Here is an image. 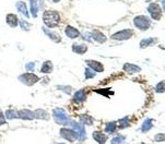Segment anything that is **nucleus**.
Returning <instances> with one entry per match:
<instances>
[{"mask_svg": "<svg viewBox=\"0 0 165 144\" xmlns=\"http://www.w3.org/2000/svg\"><path fill=\"white\" fill-rule=\"evenodd\" d=\"M43 20L48 27H55L58 25L59 21H60V17L56 11H46L43 14Z\"/></svg>", "mask_w": 165, "mask_h": 144, "instance_id": "obj_1", "label": "nucleus"}, {"mask_svg": "<svg viewBox=\"0 0 165 144\" xmlns=\"http://www.w3.org/2000/svg\"><path fill=\"white\" fill-rule=\"evenodd\" d=\"M52 117H54L55 121H56L57 123H59V125H67L72 122L63 108H55L54 110H52Z\"/></svg>", "mask_w": 165, "mask_h": 144, "instance_id": "obj_2", "label": "nucleus"}, {"mask_svg": "<svg viewBox=\"0 0 165 144\" xmlns=\"http://www.w3.org/2000/svg\"><path fill=\"white\" fill-rule=\"evenodd\" d=\"M134 23L136 25V27H138L139 29H142V31L148 29L151 25V22H150V20H149V18L144 17V15L136 17L134 20Z\"/></svg>", "mask_w": 165, "mask_h": 144, "instance_id": "obj_3", "label": "nucleus"}, {"mask_svg": "<svg viewBox=\"0 0 165 144\" xmlns=\"http://www.w3.org/2000/svg\"><path fill=\"white\" fill-rule=\"evenodd\" d=\"M19 80L22 82V83L26 84V85H33L34 83L38 81V77L35 75L34 73H24V74H21L19 77Z\"/></svg>", "mask_w": 165, "mask_h": 144, "instance_id": "obj_4", "label": "nucleus"}, {"mask_svg": "<svg viewBox=\"0 0 165 144\" xmlns=\"http://www.w3.org/2000/svg\"><path fill=\"white\" fill-rule=\"evenodd\" d=\"M60 136L70 142H74L75 140H78V134L72 129L70 130L67 128H63V129H60Z\"/></svg>", "mask_w": 165, "mask_h": 144, "instance_id": "obj_5", "label": "nucleus"}, {"mask_svg": "<svg viewBox=\"0 0 165 144\" xmlns=\"http://www.w3.org/2000/svg\"><path fill=\"white\" fill-rule=\"evenodd\" d=\"M148 11L153 20H159L161 18V8L157 3H154V2L151 3L148 8Z\"/></svg>", "mask_w": 165, "mask_h": 144, "instance_id": "obj_6", "label": "nucleus"}, {"mask_svg": "<svg viewBox=\"0 0 165 144\" xmlns=\"http://www.w3.org/2000/svg\"><path fill=\"white\" fill-rule=\"evenodd\" d=\"M72 123V130L78 134V140L83 141L85 139V129H84L82 123L71 122Z\"/></svg>", "mask_w": 165, "mask_h": 144, "instance_id": "obj_7", "label": "nucleus"}, {"mask_svg": "<svg viewBox=\"0 0 165 144\" xmlns=\"http://www.w3.org/2000/svg\"><path fill=\"white\" fill-rule=\"evenodd\" d=\"M132 31L131 29H124V31H119L117 33L113 34L112 38L113 40H128L132 36Z\"/></svg>", "mask_w": 165, "mask_h": 144, "instance_id": "obj_8", "label": "nucleus"}, {"mask_svg": "<svg viewBox=\"0 0 165 144\" xmlns=\"http://www.w3.org/2000/svg\"><path fill=\"white\" fill-rule=\"evenodd\" d=\"M18 118H21V119L24 120H32L34 119V113L31 110L22 109V110L18 111Z\"/></svg>", "mask_w": 165, "mask_h": 144, "instance_id": "obj_9", "label": "nucleus"}, {"mask_svg": "<svg viewBox=\"0 0 165 144\" xmlns=\"http://www.w3.org/2000/svg\"><path fill=\"white\" fill-rule=\"evenodd\" d=\"M86 63H88L89 67H90L92 70H94L95 72H103V70H104V67H103V65L101 62H98V61H95V60H86Z\"/></svg>", "mask_w": 165, "mask_h": 144, "instance_id": "obj_10", "label": "nucleus"}, {"mask_svg": "<svg viewBox=\"0 0 165 144\" xmlns=\"http://www.w3.org/2000/svg\"><path fill=\"white\" fill-rule=\"evenodd\" d=\"M93 139H94L98 144H105V142H106V140H107V136H106V134L102 133V132L95 131V132H93Z\"/></svg>", "mask_w": 165, "mask_h": 144, "instance_id": "obj_11", "label": "nucleus"}, {"mask_svg": "<svg viewBox=\"0 0 165 144\" xmlns=\"http://www.w3.org/2000/svg\"><path fill=\"white\" fill-rule=\"evenodd\" d=\"M124 70H125V72H127V73H137V72L141 71V68L138 67V66H136V65L126 63V65L124 66Z\"/></svg>", "mask_w": 165, "mask_h": 144, "instance_id": "obj_12", "label": "nucleus"}, {"mask_svg": "<svg viewBox=\"0 0 165 144\" xmlns=\"http://www.w3.org/2000/svg\"><path fill=\"white\" fill-rule=\"evenodd\" d=\"M85 98H86V93H85V91H84V90L78 91V92L74 94V96H73V100H74V102H77V103L84 102V100H85Z\"/></svg>", "mask_w": 165, "mask_h": 144, "instance_id": "obj_13", "label": "nucleus"}, {"mask_svg": "<svg viewBox=\"0 0 165 144\" xmlns=\"http://www.w3.org/2000/svg\"><path fill=\"white\" fill-rule=\"evenodd\" d=\"M66 35L68 36V37H70V38H77L78 36L80 35V33H79V31H78L77 29H74V27H72V26H68L67 29H66Z\"/></svg>", "mask_w": 165, "mask_h": 144, "instance_id": "obj_14", "label": "nucleus"}, {"mask_svg": "<svg viewBox=\"0 0 165 144\" xmlns=\"http://www.w3.org/2000/svg\"><path fill=\"white\" fill-rule=\"evenodd\" d=\"M72 50L79 55H83V54H85L86 50H88V46H85V45H83V44H80V45L74 44L72 47Z\"/></svg>", "mask_w": 165, "mask_h": 144, "instance_id": "obj_15", "label": "nucleus"}, {"mask_svg": "<svg viewBox=\"0 0 165 144\" xmlns=\"http://www.w3.org/2000/svg\"><path fill=\"white\" fill-rule=\"evenodd\" d=\"M34 118H37V119H48V114L46 111L44 110V109H36L35 111H34Z\"/></svg>", "mask_w": 165, "mask_h": 144, "instance_id": "obj_16", "label": "nucleus"}, {"mask_svg": "<svg viewBox=\"0 0 165 144\" xmlns=\"http://www.w3.org/2000/svg\"><path fill=\"white\" fill-rule=\"evenodd\" d=\"M7 23L10 25L11 27H15L19 23V20H18V17L14 14H9L7 17Z\"/></svg>", "mask_w": 165, "mask_h": 144, "instance_id": "obj_17", "label": "nucleus"}, {"mask_svg": "<svg viewBox=\"0 0 165 144\" xmlns=\"http://www.w3.org/2000/svg\"><path fill=\"white\" fill-rule=\"evenodd\" d=\"M80 122H81L82 125H93V118L89 115H81L80 116Z\"/></svg>", "mask_w": 165, "mask_h": 144, "instance_id": "obj_18", "label": "nucleus"}, {"mask_svg": "<svg viewBox=\"0 0 165 144\" xmlns=\"http://www.w3.org/2000/svg\"><path fill=\"white\" fill-rule=\"evenodd\" d=\"M92 36H93V38H94L96 42H98V43H104L105 40H106L105 35L103 33H101L100 31H94V32H93V34H92Z\"/></svg>", "mask_w": 165, "mask_h": 144, "instance_id": "obj_19", "label": "nucleus"}, {"mask_svg": "<svg viewBox=\"0 0 165 144\" xmlns=\"http://www.w3.org/2000/svg\"><path fill=\"white\" fill-rule=\"evenodd\" d=\"M153 120L152 119H146V120H144V122L142 123V125H141V131L142 132H148L149 130H151L152 129V127H153Z\"/></svg>", "mask_w": 165, "mask_h": 144, "instance_id": "obj_20", "label": "nucleus"}, {"mask_svg": "<svg viewBox=\"0 0 165 144\" xmlns=\"http://www.w3.org/2000/svg\"><path fill=\"white\" fill-rule=\"evenodd\" d=\"M52 71V63L50 61H45L42 66V69H41V72L42 73H50Z\"/></svg>", "mask_w": 165, "mask_h": 144, "instance_id": "obj_21", "label": "nucleus"}, {"mask_svg": "<svg viewBox=\"0 0 165 144\" xmlns=\"http://www.w3.org/2000/svg\"><path fill=\"white\" fill-rule=\"evenodd\" d=\"M43 31H44L45 33H46L47 35L49 36V38H50V40H54V42L59 43V42H60V40H61L60 36H59L58 34H56V33H52V32L48 31V29H43Z\"/></svg>", "mask_w": 165, "mask_h": 144, "instance_id": "obj_22", "label": "nucleus"}, {"mask_svg": "<svg viewBox=\"0 0 165 144\" xmlns=\"http://www.w3.org/2000/svg\"><path fill=\"white\" fill-rule=\"evenodd\" d=\"M17 8L19 11H21V13H23L24 15L29 17V11H27V8H26V4L24 3L23 1H19L17 3Z\"/></svg>", "mask_w": 165, "mask_h": 144, "instance_id": "obj_23", "label": "nucleus"}, {"mask_svg": "<svg viewBox=\"0 0 165 144\" xmlns=\"http://www.w3.org/2000/svg\"><path fill=\"white\" fill-rule=\"evenodd\" d=\"M154 43H157V40H155V38H146V40H143L140 43V47L141 48H146V47H148V46H151V45H153Z\"/></svg>", "mask_w": 165, "mask_h": 144, "instance_id": "obj_24", "label": "nucleus"}, {"mask_svg": "<svg viewBox=\"0 0 165 144\" xmlns=\"http://www.w3.org/2000/svg\"><path fill=\"white\" fill-rule=\"evenodd\" d=\"M31 1V11L33 17H37V11H38V3L37 0H30Z\"/></svg>", "mask_w": 165, "mask_h": 144, "instance_id": "obj_25", "label": "nucleus"}, {"mask_svg": "<svg viewBox=\"0 0 165 144\" xmlns=\"http://www.w3.org/2000/svg\"><path fill=\"white\" fill-rule=\"evenodd\" d=\"M6 117L7 119L12 120L14 119V118H18V113L15 110H13V109H8V110L6 111Z\"/></svg>", "mask_w": 165, "mask_h": 144, "instance_id": "obj_26", "label": "nucleus"}, {"mask_svg": "<svg viewBox=\"0 0 165 144\" xmlns=\"http://www.w3.org/2000/svg\"><path fill=\"white\" fill-rule=\"evenodd\" d=\"M116 130V123L115 122H109L105 127V132L106 133H114V131Z\"/></svg>", "mask_w": 165, "mask_h": 144, "instance_id": "obj_27", "label": "nucleus"}, {"mask_svg": "<svg viewBox=\"0 0 165 144\" xmlns=\"http://www.w3.org/2000/svg\"><path fill=\"white\" fill-rule=\"evenodd\" d=\"M119 128H121V129H124V128H127V127H129V118L128 117H125L124 119H120L119 120Z\"/></svg>", "mask_w": 165, "mask_h": 144, "instance_id": "obj_28", "label": "nucleus"}, {"mask_svg": "<svg viewBox=\"0 0 165 144\" xmlns=\"http://www.w3.org/2000/svg\"><path fill=\"white\" fill-rule=\"evenodd\" d=\"M155 91L157 93H162V92H165V81H161L159 84L157 85L155 88Z\"/></svg>", "mask_w": 165, "mask_h": 144, "instance_id": "obj_29", "label": "nucleus"}, {"mask_svg": "<svg viewBox=\"0 0 165 144\" xmlns=\"http://www.w3.org/2000/svg\"><path fill=\"white\" fill-rule=\"evenodd\" d=\"M124 141H125V136H118L112 140V144H123Z\"/></svg>", "mask_w": 165, "mask_h": 144, "instance_id": "obj_30", "label": "nucleus"}, {"mask_svg": "<svg viewBox=\"0 0 165 144\" xmlns=\"http://www.w3.org/2000/svg\"><path fill=\"white\" fill-rule=\"evenodd\" d=\"M96 74V72L94 70H91V69H85V77L86 79H92L94 77Z\"/></svg>", "mask_w": 165, "mask_h": 144, "instance_id": "obj_31", "label": "nucleus"}, {"mask_svg": "<svg viewBox=\"0 0 165 144\" xmlns=\"http://www.w3.org/2000/svg\"><path fill=\"white\" fill-rule=\"evenodd\" d=\"M154 139L157 142H163V141H165V134L164 133H157Z\"/></svg>", "mask_w": 165, "mask_h": 144, "instance_id": "obj_32", "label": "nucleus"}, {"mask_svg": "<svg viewBox=\"0 0 165 144\" xmlns=\"http://www.w3.org/2000/svg\"><path fill=\"white\" fill-rule=\"evenodd\" d=\"M20 24H21V27L23 29H29L30 26H31V25L27 23L26 21H24V20H21V21H20Z\"/></svg>", "mask_w": 165, "mask_h": 144, "instance_id": "obj_33", "label": "nucleus"}, {"mask_svg": "<svg viewBox=\"0 0 165 144\" xmlns=\"http://www.w3.org/2000/svg\"><path fill=\"white\" fill-rule=\"evenodd\" d=\"M25 68H26L27 71H33L34 68H35V63H34V62L26 63V66H25Z\"/></svg>", "mask_w": 165, "mask_h": 144, "instance_id": "obj_34", "label": "nucleus"}, {"mask_svg": "<svg viewBox=\"0 0 165 144\" xmlns=\"http://www.w3.org/2000/svg\"><path fill=\"white\" fill-rule=\"evenodd\" d=\"M4 123H6V116H4L3 113L0 110V125H4Z\"/></svg>", "mask_w": 165, "mask_h": 144, "instance_id": "obj_35", "label": "nucleus"}, {"mask_svg": "<svg viewBox=\"0 0 165 144\" xmlns=\"http://www.w3.org/2000/svg\"><path fill=\"white\" fill-rule=\"evenodd\" d=\"M59 88H63V92H66L67 94H70V92H71V88L70 86H58Z\"/></svg>", "mask_w": 165, "mask_h": 144, "instance_id": "obj_36", "label": "nucleus"}, {"mask_svg": "<svg viewBox=\"0 0 165 144\" xmlns=\"http://www.w3.org/2000/svg\"><path fill=\"white\" fill-rule=\"evenodd\" d=\"M162 4H163V9L165 11V0H162Z\"/></svg>", "mask_w": 165, "mask_h": 144, "instance_id": "obj_37", "label": "nucleus"}, {"mask_svg": "<svg viewBox=\"0 0 165 144\" xmlns=\"http://www.w3.org/2000/svg\"><path fill=\"white\" fill-rule=\"evenodd\" d=\"M52 1H55V2H58V1H59V0H52Z\"/></svg>", "mask_w": 165, "mask_h": 144, "instance_id": "obj_38", "label": "nucleus"}, {"mask_svg": "<svg viewBox=\"0 0 165 144\" xmlns=\"http://www.w3.org/2000/svg\"><path fill=\"white\" fill-rule=\"evenodd\" d=\"M54 144H65V143H54Z\"/></svg>", "mask_w": 165, "mask_h": 144, "instance_id": "obj_39", "label": "nucleus"}]
</instances>
